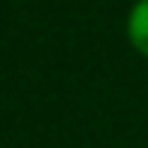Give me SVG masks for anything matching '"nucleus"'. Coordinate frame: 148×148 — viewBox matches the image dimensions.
<instances>
[{
    "mask_svg": "<svg viewBox=\"0 0 148 148\" xmlns=\"http://www.w3.org/2000/svg\"><path fill=\"white\" fill-rule=\"evenodd\" d=\"M127 36L139 55L148 58V0H136L127 15Z\"/></svg>",
    "mask_w": 148,
    "mask_h": 148,
    "instance_id": "obj_1",
    "label": "nucleus"
}]
</instances>
